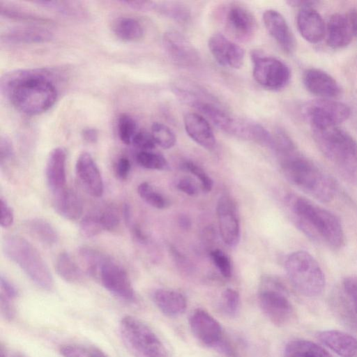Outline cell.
Segmentation results:
<instances>
[{"label": "cell", "mask_w": 357, "mask_h": 357, "mask_svg": "<svg viewBox=\"0 0 357 357\" xmlns=\"http://www.w3.org/2000/svg\"><path fill=\"white\" fill-rule=\"evenodd\" d=\"M301 114L312 128H325L337 126L347 121L351 109L343 102L319 98L305 102L301 106Z\"/></svg>", "instance_id": "cell-9"}, {"label": "cell", "mask_w": 357, "mask_h": 357, "mask_svg": "<svg viewBox=\"0 0 357 357\" xmlns=\"http://www.w3.org/2000/svg\"><path fill=\"white\" fill-rule=\"evenodd\" d=\"M34 3L66 16L78 17L84 15L83 8L77 1H38Z\"/></svg>", "instance_id": "cell-34"}, {"label": "cell", "mask_w": 357, "mask_h": 357, "mask_svg": "<svg viewBox=\"0 0 357 357\" xmlns=\"http://www.w3.org/2000/svg\"><path fill=\"white\" fill-rule=\"evenodd\" d=\"M176 188L180 191L190 196H195L198 193V188L195 182L189 177L181 178L176 183Z\"/></svg>", "instance_id": "cell-52"}, {"label": "cell", "mask_w": 357, "mask_h": 357, "mask_svg": "<svg viewBox=\"0 0 357 357\" xmlns=\"http://www.w3.org/2000/svg\"><path fill=\"white\" fill-rule=\"evenodd\" d=\"M182 165L185 170L195 175L199 180L204 191L210 192L212 190L213 186V180L202 167L191 161H185Z\"/></svg>", "instance_id": "cell-43"}, {"label": "cell", "mask_w": 357, "mask_h": 357, "mask_svg": "<svg viewBox=\"0 0 357 357\" xmlns=\"http://www.w3.org/2000/svg\"><path fill=\"white\" fill-rule=\"evenodd\" d=\"M1 294L0 296L14 301L18 295L15 286L3 275L0 276Z\"/></svg>", "instance_id": "cell-50"}, {"label": "cell", "mask_w": 357, "mask_h": 357, "mask_svg": "<svg viewBox=\"0 0 357 357\" xmlns=\"http://www.w3.org/2000/svg\"><path fill=\"white\" fill-rule=\"evenodd\" d=\"M53 34L49 30L37 26H16L1 33V41L5 43L38 44L52 40Z\"/></svg>", "instance_id": "cell-25"}, {"label": "cell", "mask_w": 357, "mask_h": 357, "mask_svg": "<svg viewBox=\"0 0 357 357\" xmlns=\"http://www.w3.org/2000/svg\"><path fill=\"white\" fill-rule=\"evenodd\" d=\"M6 257L17 265L38 287L45 291L54 288V279L45 261L37 249L18 235L6 236L2 242Z\"/></svg>", "instance_id": "cell-4"}, {"label": "cell", "mask_w": 357, "mask_h": 357, "mask_svg": "<svg viewBox=\"0 0 357 357\" xmlns=\"http://www.w3.org/2000/svg\"><path fill=\"white\" fill-rule=\"evenodd\" d=\"M132 144L141 151H151L156 145L151 134L144 131L136 134Z\"/></svg>", "instance_id": "cell-48"}, {"label": "cell", "mask_w": 357, "mask_h": 357, "mask_svg": "<svg viewBox=\"0 0 357 357\" xmlns=\"http://www.w3.org/2000/svg\"><path fill=\"white\" fill-rule=\"evenodd\" d=\"M54 266L57 274L66 282L77 283L83 279L81 268L66 252H62L56 257Z\"/></svg>", "instance_id": "cell-31"}, {"label": "cell", "mask_w": 357, "mask_h": 357, "mask_svg": "<svg viewBox=\"0 0 357 357\" xmlns=\"http://www.w3.org/2000/svg\"><path fill=\"white\" fill-rule=\"evenodd\" d=\"M82 139L87 143L94 144L98 139V132L96 128H87L81 132Z\"/></svg>", "instance_id": "cell-53"}, {"label": "cell", "mask_w": 357, "mask_h": 357, "mask_svg": "<svg viewBox=\"0 0 357 357\" xmlns=\"http://www.w3.org/2000/svg\"><path fill=\"white\" fill-rule=\"evenodd\" d=\"M1 91L19 112L36 116L50 109L58 96L52 72L46 68L20 69L4 74Z\"/></svg>", "instance_id": "cell-1"}, {"label": "cell", "mask_w": 357, "mask_h": 357, "mask_svg": "<svg viewBox=\"0 0 357 357\" xmlns=\"http://www.w3.org/2000/svg\"><path fill=\"white\" fill-rule=\"evenodd\" d=\"M251 60L253 77L264 89L278 91L289 82L291 70L281 60L266 56L258 50L251 52Z\"/></svg>", "instance_id": "cell-10"}, {"label": "cell", "mask_w": 357, "mask_h": 357, "mask_svg": "<svg viewBox=\"0 0 357 357\" xmlns=\"http://www.w3.org/2000/svg\"><path fill=\"white\" fill-rule=\"evenodd\" d=\"M258 303L261 312L277 326L289 324L294 317V308L285 286L276 278L264 275L258 290Z\"/></svg>", "instance_id": "cell-8"}, {"label": "cell", "mask_w": 357, "mask_h": 357, "mask_svg": "<svg viewBox=\"0 0 357 357\" xmlns=\"http://www.w3.org/2000/svg\"><path fill=\"white\" fill-rule=\"evenodd\" d=\"M153 10L180 23L187 22L190 18V10L188 7L179 2L154 1Z\"/></svg>", "instance_id": "cell-32"}, {"label": "cell", "mask_w": 357, "mask_h": 357, "mask_svg": "<svg viewBox=\"0 0 357 357\" xmlns=\"http://www.w3.org/2000/svg\"><path fill=\"white\" fill-rule=\"evenodd\" d=\"M112 29L119 38L126 42L137 41L144 35L141 24L132 17H123L116 19L113 23Z\"/></svg>", "instance_id": "cell-30"}, {"label": "cell", "mask_w": 357, "mask_h": 357, "mask_svg": "<svg viewBox=\"0 0 357 357\" xmlns=\"http://www.w3.org/2000/svg\"><path fill=\"white\" fill-rule=\"evenodd\" d=\"M211 257L222 275L230 278L232 272L231 264L226 254L219 249H215L211 252Z\"/></svg>", "instance_id": "cell-44"}, {"label": "cell", "mask_w": 357, "mask_h": 357, "mask_svg": "<svg viewBox=\"0 0 357 357\" xmlns=\"http://www.w3.org/2000/svg\"><path fill=\"white\" fill-rule=\"evenodd\" d=\"M79 231L85 238L94 237L105 231L100 212L86 215L80 221Z\"/></svg>", "instance_id": "cell-37"}, {"label": "cell", "mask_w": 357, "mask_h": 357, "mask_svg": "<svg viewBox=\"0 0 357 357\" xmlns=\"http://www.w3.org/2000/svg\"><path fill=\"white\" fill-rule=\"evenodd\" d=\"M210 52L215 61L224 67L240 68L244 61L243 49L220 33L213 34L208 40Z\"/></svg>", "instance_id": "cell-17"}, {"label": "cell", "mask_w": 357, "mask_h": 357, "mask_svg": "<svg viewBox=\"0 0 357 357\" xmlns=\"http://www.w3.org/2000/svg\"><path fill=\"white\" fill-rule=\"evenodd\" d=\"M1 227L4 229L10 227L14 222V214L12 208L3 197L0 198Z\"/></svg>", "instance_id": "cell-49"}, {"label": "cell", "mask_w": 357, "mask_h": 357, "mask_svg": "<svg viewBox=\"0 0 357 357\" xmlns=\"http://www.w3.org/2000/svg\"><path fill=\"white\" fill-rule=\"evenodd\" d=\"M119 139L125 144H132L133 139L139 132L135 119L127 114H121L117 123Z\"/></svg>", "instance_id": "cell-41"}, {"label": "cell", "mask_w": 357, "mask_h": 357, "mask_svg": "<svg viewBox=\"0 0 357 357\" xmlns=\"http://www.w3.org/2000/svg\"><path fill=\"white\" fill-rule=\"evenodd\" d=\"M216 211L223 242L229 247L236 246L241 238V229L235 202L230 197L223 195L218 202Z\"/></svg>", "instance_id": "cell-14"}, {"label": "cell", "mask_w": 357, "mask_h": 357, "mask_svg": "<svg viewBox=\"0 0 357 357\" xmlns=\"http://www.w3.org/2000/svg\"><path fill=\"white\" fill-rule=\"evenodd\" d=\"M314 140L322 154L339 169L348 174L357 170V142L337 126L312 128Z\"/></svg>", "instance_id": "cell-5"}, {"label": "cell", "mask_w": 357, "mask_h": 357, "mask_svg": "<svg viewBox=\"0 0 357 357\" xmlns=\"http://www.w3.org/2000/svg\"><path fill=\"white\" fill-rule=\"evenodd\" d=\"M227 31L236 40L248 41L254 36L257 28L256 20L252 13L244 6L231 5L225 15Z\"/></svg>", "instance_id": "cell-16"}, {"label": "cell", "mask_w": 357, "mask_h": 357, "mask_svg": "<svg viewBox=\"0 0 357 357\" xmlns=\"http://www.w3.org/2000/svg\"><path fill=\"white\" fill-rule=\"evenodd\" d=\"M282 171L294 185L321 202H331L337 194L333 178L296 149L279 157Z\"/></svg>", "instance_id": "cell-3"}, {"label": "cell", "mask_w": 357, "mask_h": 357, "mask_svg": "<svg viewBox=\"0 0 357 357\" xmlns=\"http://www.w3.org/2000/svg\"><path fill=\"white\" fill-rule=\"evenodd\" d=\"M0 13L2 17L33 23H47L48 20L7 3H0Z\"/></svg>", "instance_id": "cell-38"}, {"label": "cell", "mask_w": 357, "mask_h": 357, "mask_svg": "<svg viewBox=\"0 0 357 357\" xmlns=\"http://www.w3.org/2000/svg\"><path fill=\"white\" fill-rule=\"evenodd\" d=\"M15 156L14 148L10 139L4 135L0 137V165L3 168L5 165L9 164Z\"/></svg>", "instance_id": "cell-46"}, {"label": "cell", "mask_w": 357, "mask_h": 357, "mask_svg": "<svg viewBox=\"0 0 357 357\" xmlns=\"http://www.w3.org/2000/svg\"><path fill=\"white\" fill-rule=\"evenodd\" d=\"M119 333L126 348L135 357H169L155 333L137 317L128 315L119 323Z\"/></svg>", "instance_id": "cell-7"}, {"label": "cell", "mask_w": 357, "mask_h": 357, "mask_svg": "<svg viewBox=\"0 0 357 357\" xmlns=\"http://www.w3.org/2000/svg\"><path fill=\"white\" fill-rule=\"evenodd\" d=\"M53 195V207L59 215L69 220H77L81 217L83 205L75 192L65 188Z\"/></svg>", "instance_id": "cell-27"}, {"label": "cell", "mask_w": 357, "mask_h": 357, "mask_svg": "<svg viewBox=\"0 0 357 357\" xmlns=\"http://www.w3.org/2000/svg\"><path fill=\"white\" fill-rule=\"evenodd\" d=\"M59 351L63 357H108L99 348L77 344L62 345Z\"/></svg>", "instance_id": "cell-36"}, {"label": "cell", "mask_w": 357, "mask_h": 357, "mask_svg": "<svg viewBox=\"0 0 357 357\" xmlns=\"http://www.w3.org/2000/svg\"><path fill=\"white\" fill-rule=\"evenodd\" d=\"M289 202L296 226L307 237L333 250L344 246V229L334 213L303 197H292Z\"/></svg>", "instance_id": "cell-2"}, {"label": "cell", "mask_w": 357, "mask_h": 357, "mask_svg": "<svg viewBox=\"0 0 357 357\" xmlns=\"http://www.w3.org/2000/svg\"><path fill=\"white\" fill-rule=\"evenodd\" d=\"M183 123L188 135L202 147L212 150L216 139L208 121L202 115L188 113L184 116Z\"/></svg>", "instance_id": "cell-24"}, {"label": "cell", "mask_w": 357, "mask_h": 357, "mask_svg": "<svg viewBox=\"0 0 357 357\" xmlns=\"http://www.w3.org/2000/svg\"><path fill=\"white\" fill-rule=\"evenodd\" d=\"M131 164L129 159L125 156L119 158L115 166V174L120 180H126L129 176Z\"/></svg>", "instance_id": "cell-51"}, {"label": "cell", "mask_w": 357, "mask_h": 357, "mask_svg": "<svg viewBox=\"0 0 357 357\" xmlns=\"http://www.w3.org/2000/svg\"><path fill=\"white\" fill-rule=\"evenodd\" d=\"M190 330L202 344L215 349L224 338L220 323L208 312L196 309L189 318Z\"/></svg>", "instance_id": "cell-13"}, {"label": "cell", "mask_w": 357, "mask_h": 357, "mask_svg": "<svg viewBox=\"0 0 357 357\" xmlns=\"http://www.w3.org/2000/svg\"><path fill=\"white\" fill-rule=\"evenodd\" d=\"M162 45L168 56L177 65L192 67L199 61V54L193 45L177 31L165 32Z\"/></svg>", "instance_id": "cell-15"}, {"label": "cell", "mask_w": 357, "mask_h": 357, "mask_svg": "<svg viewBox=\"0 0 357 357\" xmlns=\"http://www.w3.org/2000/svg\"><path fill=\"white\" fill-rule=\"evenodd\" d=\"M296 24L300 34L307 42L315 44L324 38V21L314 7L301 8L297 15Z\"/></svg>", "instance_id": "cell-21"}, {"label": "cell", "mask_w": 357, "mask_h": 357, "mask_svg": "<svg viewBox=\"0 0 357 357\" xmlns=\"http://www.w3.org/2000/svg\"><path fill=\"white\" fill-rule=\"evenodd\" d=\"M24 225L29 234L41 243L52 246L58 242V233L48 221L34 218L26 220Z\"/></svg>", "instance_id": "cell-29"}, {"label": "cell", "mask_w": 357, "mask_h": 357, "mask_svg": "<svg viewBox=\"0 0 357 357\" xmlns=\"http://www.w3.org/2000/svg\"><path fill=\"white\" fill-rule=\"evenodd\" d=\"M137 193L144 202L155 208L163 209L169 204L168 199L148 182H142L138 185Z\"/></svg>", "instance_id": "cell-35"}, {"label": "cell", "mask_w": 357, "mask_h": 357, "mask_svg": "<svg viewBox=\"0 0 357 357\" xmlns=\"http://www.w3.org/2000/svg\"><path fill=\"white\" fill-rule=\"evenodd\" d=\"M327 44L334 50L347 46L357 35V11L347 14L335 13L328 20L326 29Z\"/></svg>", "instance_id": "cell-12"}, {"label": "cell", "mask_w": 357, "mask_h": 357, "mask_svg": "<svg viewBox=\"0 0 357 357\" xmlns=\"http://www.w3.org/2000/svg\"><path fill=\"white\" fill-rule=\"evenodd\" d=\"M284 268L291 284L303 296L317 297L324 291V273L319 263L308 252L298 250L289 255Z\"/></svg>", "instance_id": "cell-6"}, {"label": "cell", "mask_w": 357, "mask_h": 357, "mask_svg": "<svg viewBox=\"0 0 357 357\" xmlns=\"http://www.w3.org/2000/svg\"><path fill=\"white\" fill-rule=\"evenodd\" d=\"M151 134L155 144L162 149H170L176 144V138L174 132L162 123H153L151 126Z\"/></svg>", "instance_id": "cell-39"}, {"label": "cell", "mask_w": 357, "mask_h": 357, "mask_svg": "<svg viewBox=\"0 0 357 357\" xmlns=\"http://www.w3.org/2000/svg\"><path fill=\"white\" fill-rule=\"evenodd\" d=\"M137 163L142 167L153 170L169 169L167 160L160 154L151 151H141L136 155Z\"/></svg>", "instance_id": "cell-40"}, {"label": "cell", "mask_w": 357, "mask_h": 357, "mask_svg": "<svg viewBox=\"0 0 357 357\" xmlns=\"http://www.w3.org/2000/svg\"><path fill=\"white\" fill-rule=\"evenodd\" d=\"M264 24L278 45L286 53L291 54L296 47L294 34L284 16L275 10H266L264 12Z\"/></svg>", "instance_id": "cell-19"}, {"label": "cell", "mask_w": 357, "mask_h": 357, "mask_svg": "<svg viewBox=\"0 0 357 357\" xmlns=\"http://www.w3.org/2000/svg\"><path fill=\"white\" fill-rule=\"evenodd\" d=\"M109 293L127 302L135 300V293L126 271L107 257L96 278Z\"/></svg>", "instance_id": "cell-11"}, {"label": "cell", "mask_w": 357, "mask_h": 357, "mask_svg": "<svg viewBox=\"0 0 357 357\" xmlns=\"http://www.w3.org/2000/svg\"><path fill=\"white\" fill-rule=\"evenodd\" d=\"M345 294L351 301L357 317V275L346 277L342 282Z\"/></svg>", "instance_id": "cell-47"}, {"label": "cell", "mask_w": 357, "mask_h": 357, "mask_svg": "<svg viewBox=\"0 0 357 357\" xmlns=\"http://www.w3.org/2000/svg\"><path fill=\"white\" fill-rule=\"evenodd\" d=\"M78 254L86 273L96 278L100 268L108 256L87 246L79 248Z\"/></svg>", "instance_id": "cell-33"}, {"label": "cell", "mask_w": 357, "mask_h": 357, "mask_svg": "<svg viewBox=\"0 0 357 357\" xmlns=\"http://www.w3.org/2000/svg\"><path fill=\"white\" fill-rule=\"evenodd\" d=\"M123 215L125 222L128 225H130L131 223V217H132L131 210L129 207V205H128L126 204H124L123 208Z\"/></svg>", "instance_id": "cell-56"}, {"label": "cell", "mask_w": 357, "mask_h": 357, "mask_svg": "<svg viewBox=\"0 0 357 357\" xmlns=\"http://www.w3.org/2000/svg\"><path fill=\"white\" fill-rule=\"evenodd\" d=\"M319 342L341 357H357V338L339 330H326L317 333Z\"/></svg>", "instance_id": "cell-22"}, {"label": "cell", "mask_w": 357, "mask_h": 357, "mask_svg": "<svg viewBox=\"0 0 357 357\" xmlns=\"http://www.w3.org/2000/svg\"><path fill=\"white\" fill-rule=\"evenodd\" d=\"M240 295L235 289L228 288L222 292L220 307L225 315L236 317L240 309Z\"/></svg>", "instance_id": "cell-42"}, {"label": "cell", "mask_w": 357, "mask_h": 357, "mask_svg": "<svg viewBox=\"0 0 357 357\" xmlns=\"http://www.w3.org/2000/svg\"><path fill=\"white\" fill-rule=\"evenodd\" d=\"M303 82L308 91L321 98L331 99L340 93V87L336 80L320 69L312 68L306 70L303 75Z\"/></svg>", "instance_id": "cell-20"}, {"label": "cell", "mask_w": 357, "mask_h": 357, "mask_svg": "<svg viewBox=\"0 0 357 357\" xmlns=\"http://www.w3.org/2000/svg\"><path fill=\"white\" fill-rule=\"evenodd\" d=\"M284 357H333L324 347L310 340L296 339L289 342Z\"/></svg>", "instance_id": "cell-28"}, {"label": "cell", "mask_w": 357, "mask_h": 357, "mask_svg": "<svg viewBox=\"0 0 357 357\" xmlns=\"http://www.w3.org/2000/svg\"><path fill=\"white\" fill-rule=\"evenodd\" d=\"M152 298L159 310L169 317L181 315L187 308L185 297L177 291L158 289L153 293Z\"/></svg>", "instance_id": "cell-26"}, {"label": "cell", "mask_w": 357, "mask_h": 357, "mask_svg": "<svg viewBox=\"0 0 357 357\" xmlns=\"http://www.w3.org/2000/svg\"><path fill=\"white\" fill-rule=\"evenodd\" d=\"M105 231H114L120 224L119 215L116 211L110 206L99 211Z\"/></svg>", "instance_id": "cell-45"}, {"label": "cell", "mask_w": 357, "mask_h": 357, "mask_svg": "<svg viewBox=\"0 0 357 357\" xmlns=\"http://www.w3.org/2000/svg\"><path fill=\"white\" fill-rule=\"evenodd\" d=\"M178 223L182 228L185 229H188L191 226L190 220L186 215H180L178 218Z\"/></svg>", "instance_id": "cell-57"}, {"label": "cell", "mask_w": 357, "mask_h": 357, "mask_svg": "<svg viewBox=\"0 0 357 357\" xmlns=\"http://www.w3.org/2000/svg\"><path fill=\"white\" fill-rule=\"evenodd\" d=\"M132 233L134 236L140 242H145L146 236L137 225L132 227Z\"/></svg>", "instance_id": "cell-55"}, {"label": "cell", "mask_w": 357, "mask_h": 357, "mask_svg": "<svg viewBox=\"0 0 357 357\" xmlns=\"http://www.w3.org/2000/svg\"><path fill=\"white\" fill-rule=\"evenodd\" d=\"M66 153L62 147L52 150L47 158L45 167V177L48 188L53 195L61 191L66 187Z\"/></svg>", "instance_id": "cell-23"}, {"label": "cell", "mask_w": 357, "mask_h": 357, "mask_svg": "<svg viewBox=\"0 0 357 357\" xmlns=\"http://www.w3.org/2000/svg\"><path fill=\"white\" fill-rule=\"evenodd\" d=\"M287 3L291 6L300 7L302 8L307 6L313 7V6L316 4L317 1L309 0H291L288 1Z\"/></svg>", "instance_id": "cell-54"}, {"label": "cell", "mask_w": 357, "mask_h": 357, "mask_svg": "<svg viewBox=\"0 0 357 357\" xmlns=\"http://www.w3.org/2000/svg\"><path fill=\"white\" fill-rule=\"evenodd\" d=\"M75 172L86 190L94 197H100L104 192L102 175L93 157L87 152L78 156Z\"/></svg>", "instance_id": "cell-18"}]
</instances>
